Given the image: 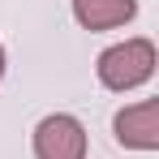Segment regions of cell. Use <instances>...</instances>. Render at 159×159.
Segmentation results:
<instances>
[{
    "mask_svg": "<svg viewBox=\"0 0 159 159\" xmlns=\"http://www.w3.org/2000/svg\"><path fill=\"white\" fill-rule=\"evenodd\" d=\"M34 155L39 159H86V129L82 120L56 112L43 116L39 129H34Z\"/></svg>",
    "mask_w": 159,
    "mask_h": 159,
    "instance_id": "cell-2",
    "label": "cell"
},
{
    "mask_svg": "<svg viewBox=\"0 0 159 159\" xmlns=\"http://www.w3.org/2000/svg\"><path fill=\"white\" fill-rule=\"evenodd\" d=\"M73 13L86 30H112V26H125L138 4L133 0H73Z\"/></svg>",
    "mask_w": 159,
    "mask_h": 159,
    "instance_id": "cell-4",
    "label": "cell"
},
{
    "mask_svg": "<svg viewBox=\"0 0 159 159\" xmlns=\"http://www.w3.org/2000/svg\"><path fill=\"white\" fill-rule=\"evenodd\" d=\"M0 78H4V48H0Z\"/></svg>",
    "mask_w": 159,
    "mask_h": 159,
    "instance_id": "cell-5",
    "label": "cell"
},
{
    "mask_svg": "<svg viewBox=\"0 0 159 159\" xmlns=\"http://www.w3.org/2000/svg\"><path fill=\"white\" fill-rule=\"evenodd\" d=\"M116 142L138 146V151H155L159 146V99H142V103L125 107L116 116Z\"/></svg>",
    "mask_w": 159,
    "mask_h": 159,
    "instance_id": "cell-3",
    "label": "cell"
},
{
    "mask_svg": "<svg viewBox=\"0 0 159 159\" xmlns=\"http://www.w3.org/2000/svg\"><path fill=\"white\" fill-rule=\"evenodd\" d=\"M155 73V43L151 39H125L99 56V82L107 90H133Z\"/></svg>",
    "mask_w": 159,
    "mask_h": 159,
    "instance_id": "cell-1",
    "label": "cell"
}]
</instances>
